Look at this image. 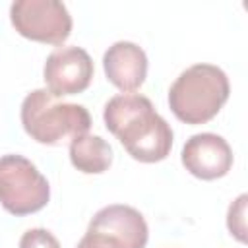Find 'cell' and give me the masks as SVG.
Segmentation results:
<instances>
[{
  "label": "cell",
  "mask_w": 248,
  "mask_h": 248,
  "mask_svg": "<svg viewBox=\"0 0 248 248\" xmlns=\"http://www.w3.org/2000/svg\"><path fill=\"white\" fill-rule=\"evenodd\" d=\"M105 126L140 163H159L172 147V128L140 93H120L105 105Z\"/></svg>",
  "instance_id": "obj_1"
},
{
  "label": "cell",
  "mask_w": 248,
  "mask_h": 248,
  "mask_svg": "<svg viewBox=\"0 0 248 248\" xmlns=\"http://www.w3.org/2000/svg\"><path fill=\"white\" fill-rule=\"evenodd\" d=\"M231 93L227 74L213 64L186 68L169 89V107L184 124H205L219 114Z\"/></svg>",
  "instance_id": "obj_2"
},
{
  "label": "cell",
  "mask_w": 248,
  "mask_h": 248,
  "mask_svg": "<svg viewBox=\"0 0 248 248\" xmlns=\"http://www.w3.org/2000/svg\"><path fill=\"white\" fill-rule=\"evenodd\" d=\"M21 124L25 134L43 145H62L91 128L85 107L58 101L48 89H35L21 103Z\"/></svg>",
  "instance_id": "obj_3"
},
{
  "label": "cell",
  "mask_w": 248,
  "mask_h": 248,
  "mask_svg": "<svg viewBox=\"0 0 248 248\" xmlns=\"http://www.w3.org/2000/svg\"><path fill=\"white\" fill-rule=\"evenodd\" d=\"M50 200V186L39 169L21 155L0 157V205L16 215L41 211Z\"/></svg>",
  "instance_id": "obj_4"
},
{
  "label": "cell",
  "mask_w": 248,
  "mask_h": 248,
  "mask_svg": "<svg viewBox=\"0 0 248 248\" xmlns=\"http://www.w3.org/2000/svg\"><path fill=\"white\" fill-rule=\"evenodd\" d=\"M149 229L143 215L124 203L99 209L76 248H145Z\"/></svg>",
  "instance_id": "obj_5"
},
{
  "label": "cell",
  "mask_w": 248,
  "mask_h": 248,
  "mask_svg": "<svg viewBox=\"0 0 248 248\" xmlns=\"http://www.w3.org/2000/svg\"><path fill=\"white\" fill-rule=\"evenodd\" d=\"M10 21L21 37L45 45H62L72 33V16L58 0H16Z\"/></svg>",
  "instance_id": "obj_6"
},
{
  "label": "cell",
  "mask_w": 248,
  "mask_h": 248,
  "mask_svg": "<svg viewBox=\"0 0 248 248\" xmlns=\"http://www.w3.org/2000/svg\"><path fill=\"white\" fill-rule=\"evenodd\" d=\"M93 74L95 68L91 56L87 54V50L76 45L58 46L56 50H52L43 68L46 89L54 97L83 93L89 87Z\"/></svg>",
  "instance_id": "obj_7"
},
{
  "label": "cell",
  "mask_w": 248,
  "mask_h": 248,
  "mask_svg": "<svg viewBox=\"0 0 248 248\" xmlns=\"http://www.w3.org/2000/svg\"><path fill=\"white\" fill-rule=\"evenodd\" d=\"M184 169L202 180H217L225 176L232 167V149L225 138L203 132L194 134L182 147Z\"/></svg>",
  "instance_id": "obj_8"
},
{
  "label": "cell",
  "mask_w": 248,
  "mask_h": 248,
  "mask_svg": "<svg viewBox=\"0 0 248 248\" xmlns=\"http://www.w3.org/2000/svg\"><path fill=\"white\" fill-rule=\"evenodd\" d=\"M107 79L120 91H136L147 78V56L141 46L130 41H118L103 54Z\"/></svg>",
  "instance_id": "obj_9"
},
{
  "label": "cell",
  "mask_w": 248,
  "mask_h": 248,
  "mask_svg": "<svg viewBox=\"0 0 248 248\" xmlns=\"http://www.w3.org/2000/svg\"><path fill=\"white\" fill-rule=\"evenodd\" d=\"M70 161L85 174H101L112 165V147L101 138L83 134L70 141Z\"/></svg>",
  "instance_id": "obj_10"
},
{
  "label": "cell",
  "mask_w": 248,
  "mask_h": 248,
  "mask_svg": "<svg viewBox=\"0 0 248 248\" xmlns=\"http://www.w3.org/2000/svg\"><path fill=\"white\" fill-rule=\"evenodd\" d=\"M246 202H248V196L246 194H240L229 205V213H227L229 232L238 242H246Z\"/></svg>",
  "instance_id": "obj_11"
},
{
  "label": "cell",
  "mask_w": 248,
  "mask_h": 248,
  "mask_svg": "<svg viewBox=\"0 0 248 248\" xmlns=\"http://www.w3.org/2000/svg\"><path fill=\"white\" fill-rule=\"evenodd\" d=\"M19 248H60V242L46 229H29L21 234Z\"/></svg>",
  "instance_id": "obj_12"
}]
</instances>
